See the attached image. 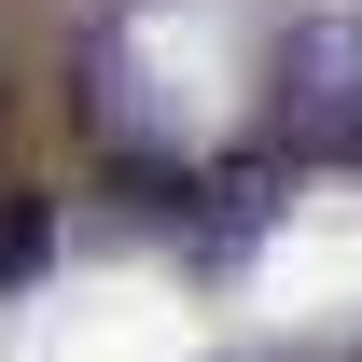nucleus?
Masks as SVG:
<instances>
[{
	"label": "nucleus",
	"mask_w": 362,
	"mask_h": 362,
	"mask_svg": "<svg viewBox=\"0 0 362 362\" xmlns=\"http://www.w3.org/2000/svg\"><path fill=\"white\" fill-rule=\"evenodd\" d=\"M42 265H56V209L28 195V181H0V293H28Z\"/></svg>",
	"instance_id": "nucleus-1"
}]
</instances>
